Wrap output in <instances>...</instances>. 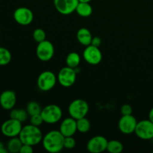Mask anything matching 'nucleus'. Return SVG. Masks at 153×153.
Masks as SVG:
<instances>
[{
    "label": "nucleus",
    "instance_id": "obj_6",
    "mask_svg": "<svg viewBox=\"0 0 153 153\" xmlns=\"http://www.w3.org/2000/svg\"><path fill=\"white\" fill-rule=\"evenodd\" d=\"M22 123L17 120L10 118L4 121L1 126V131L5 137H18L22 128Z\"/></svg>",
    "mask_w": 153,
    "mask_h": 153
},
{
    "label": "nucleus",
    "instance_id": "obj_11",
    "mask_svg": "<svg viewBox=\"0 0 153 153\" xmlns=\"http://www.w3.org/2000/svg\"><path fill=\"white\" fill-rule=\"evenodd\" d=\"M83 58L88 64L91 65H97L102 59V54L100 47H97L93 45L85 46L83 52Z\"/></svg>",
    "mask_w": 153,
    "mask_h": 153
},
{
    "label": "nucleus",
    "instance_id": "obj_33",
    "mask_svg": "<svg viewBox=\"0 0 153 153\" xmlns=\"http://www.w3.org/2000/svg\"><path fill=\"white\" fill-rule=\"evenodd\" d=\"M149 120L153 123V108L149 112Z\"/></svg>",
    "mask_w": 153,
    "mask_h": 153
},
{
    "label": "nucleus",
    "instance_id": "obj_3",
    "mask_svg": "<svg viewBox=\"0 0 153 153\" xmlns=\"http://www.w3.org/2000/svg\"><path fill=\"white\" fill-rule=\"evenodd\" d=\"M40 114L44 123L47 124H55L61 120L63 116V112L58 105L50 104L42 108Z\"/></svg>",
    "mask_w": 153,
    "mask_h": 153
},
{
    "label": "nucleus",
    "instance_id": "obj_2",
    "mask_svg": "<svg viewBox=\"0 0 153 153\" xmlns=\"http://www.w3.org/2000/svg\"><path fill=\"white\" fill-rule=\"evenodd\" d=\"M19 137L23 144L34 146L41 143L43 135L41 129L38 126H35L30 123L22 126Z\"/></svg>",
    "mask_w": 153,
    "mask_h": 153
},
{
    "label": "nucleus",
    "instance_id": "obj_20",
    "mask_svg": "<svg viewBox=\"0 0 153 153\" xmlns=\"http://www.w3.org/2000/svg\"><path fill=\"white\" fill-rule=\"evenodd\" d=\"M28 116L29 115H28L26 109L25 110V109L22 108H13L10 110V118L17 120L22 123L26 121Z\"/></svg>",
    "mask_w": 153,
    "mask_h": 153
},
{
    "label": "nucleus",
    "instance_id": "obj_13",
    "mask_svg": "<svg viewBox=\"0 0 153 153\" xmlns=\"http://www.w3.org/2000/svg\"><path fill=\"white\" fill-rule=\"evenodd\" d=\"M13 19L21 25H28L32 22L34 14L31 9L26 7H19L13 12Z\"/></svg>",
    "mask_w": 153,
    "mask_h": 153
},
{
    "label": "nucleus",
    "instance_id": "obj_32",
    "mask_svg": "<svg viewBox=\"0 0 153 153\" xmlns=\"http://www.w3.org/2000/svg\"><path fill=\"white\" fill-rule=\"evenodd\" d=\"M7 152H8L7 147H5L4 145L0 142V153H7Z\"/></svg>",
    "mask_w": 153,
    "mask_h": 153
},
{
    "label": "nucleus",
    "instance_id": "obj_29",
    "mask_svg": "<svg viewBox=\"0 0 153 153\" xmlns=\"http://www.w3.org/2000/svg\"><path fill=\"white\" fill-rule=\"evenodd\" d=\"M121 114L122 115L132 114V108L129 104H124L121 107Z\"/></svg>",
    "mask_w": 153,
    "mask_h": 153
},
{
    "label": "nucleus",
    "instance_id": "obj_8",
    "mask_svg": "<svg viewBox=\"0 0 153 153\" xmlns=\"http://www.w3.org/2000/svg\"><path fill=\"white\" fill-rule=\"evenodd\" d=\"M134 133L141 140H149L153 139V123L148 120L137 122Z\"/></svg>",
    "mask_w": 153,
    "mask_h": 153
},
{
    "label": "nucleus",
    "instance_id": "obj_28",
    "mask_svg": "<svg viewBox=\"0 0 153 153\" xmlns=\"http://www.w3.org/2000/svg\"><path fill=\"white\" fill-rule=\"evenodd\" d=\"M64 148L67 149H72L75 148L76 145V141L73 136L65 137L64 138Z\"/></svg>",
    "mask_w": 153,
    "mask_h": 153
},
{
    "label": "nucleus",
    "instance_id": "obj_25",
    "mask_svg": "<svg viewBox=\"0 0 153 153\" xmlns=\"http://www.w3.org/2000/svg\"><path fill=\"white\" fill-rule=\"evenodd\" d=\"M26 111L29 116H32V115L39 114L41 113L42 108L38 102L31 101L27 104Z\"/></svg>",
    "mask_w": 153,
    "mask_h": 153
},
{
    "label": "nucleus",
    "instance_id": "obj_5",
    "mask_svg": "<svg viewBox=\"0 0 153 153\" xmlns=\"http://www.w3.org/2000/svg\"><path fill=\"white\" fill-rule=\"evenodd\" d=\"M58 79L57 76L52 71L46 70L40 73L37 78V87L42 91H49L55 86Z\"/></svg>",
    "mask_w": 153,
    "mask_h": 153
},
{
    "label": "nucleus",
    "instance_id": "obj_21",
    "mask_svg": "<svg viewBox=\"0 0 153 153\" xmlns=\"http://www.w3.org/2000/svg\"><path fill=\"white\" fill-rule=\"evenodd\" d=\"M81 62V57L77 52H71L67 55L66 58V64L67 66L71 67V68H76L79 66Z\"/></svg>",
    "mask_w": 153,
    "mask_h": 153
},
{
    "label": "nucleus",
    "instance_id": "obj_19",
    "mask_svg": "<svg viewBox=\"0 0 153 153\" xmlns=\"http://www.w3.org/2000/svg\"><path fill=\"white\" fill-rule=\"evenodd\" d=\"M22 144L23 143L18 136V137H10V140L7 142L6 147H7L8 152L17 153L20 152V149Z\"/></svg>",
    "mask_w": 153,
    "mask_h": 153
},
{
    "label": "nucleus",
    "instance_id": "obj_1",
    "mask_svg": "<svg viewBox=\"0 0 153 153\" xmlns=\"http://www.w3.org/2000/svg\"><path fill=\"white\" fill-rule=\"evenodd\" d=\"M64 137L59 130H52L43 135L42 144L46 151L51 153L59 152L64 149Z\"/></svg>",
    "mask_w": 153,
    "mask_h": 153
},
{
    "label": "nucleus",
    "instance_id": "obj_14",
    "mask_svg": "<svg viewBox=\"0 0 153 153\" xmlns=\"http://www.w3.org/2000/svg\"><path fill=\"white\" fill-rule=\"evenodd\" d=\"M79 0H54L57 11L63 15H69L76 11Z\"/></svg>",
    "mask_w": 153,
    "mask_h": 153
},
{
    "label": "nucleus",
    "instance_id": "obj_18",
    "mask_svg": "<svg viewBox=\"0 0 153 153\" xmlns=\"http://www.w3.org/2000/svg\"><path fill=\"white\" fill-rule=\"evenodd\" d=\"M76 12L82 17H88L93 13V7L90 2L79 1L76 7Z\"/></svg>",
    "mask_w": 153,
    "mask_h": 153
},
{
    "label": "nucleus",
    "instance_id": "obj_34",
    "mask_svg": "<svg viewBox=\"0 0 153 153\" xmlns=\"http://www.w3.org/2000/svg\"><path fill=\"white\" fill-rule=\"evenodd\" d=\"M79 1H82V2H91L92 0H79Z\"/></svg>",
    "mask_w": 153,
    "mask_h": 153
},
{
    "label": "nucleus",
    "instance_id": "obj_31",
    "mask_svg": "<svg viewBox=\"0 0 153 153\" xmlns=\"http://www.w3.org/2000/svg\"><path fill=\"white\" fill-rule=\"evenodd\" d=\"M102 40L100 37H93L92 41H91V45L97 47H100L101 46Z\"/></svg>",
    "mask_w": 153,
    "mask_h": 153
},
{
    "label": "nucleus",
    "instance_id": "obj_7",
    "mask_svg": "<svg viewBox=\"0 0 153 153\" xmlns=\"http://www.w3.org/2000/svg\"><path fill=\"white\" fill-rule=\"evenodd\" d=\"M77 74L75 69L66 66L60 70L57 76L58 82L61 86L64 88H70L73 86L76 81Z\"/></svg>",
    "mask_w": 153,
    "mask_h": 153
},
{
    "label": "nucleus",
    "instance_id": "obj_23",
    "mask_svg": "<svg viewBox=\"0 0 153 153\" xmlns=\"http://www.w3.org/2000/svg\"><path fill=\"white\" fill-rule=\"evenodd\" d=\"M77 130L81 133H87L91 129V122L88 118L82 117L77 120Z\"/></svg>",
    "mask_w": 153,
    "mask_h": 153
},
{
    "label": "nucleus",
    "instance_id": "obj_27",
    "mask_svg": "<svg viewBox=\"0 0 153 153\" xmlns=\"http://www.w3.org/2000/svg\"><path fill=\"white\" fill-rule=\"evenodd\" d=\"M43 123H44V121H43V119L40 114L30 116V123H31V125H34L35 126L39 127Z\"/></svg>",
    "mask_w": 153,
    "mask_h": 153
},
{
    "label": "nucleus",
    "instance_id": "obj_9",
    "mask_svg": "<svg viewBox=\"0 0 153 153\" xmlns=\"http://www.w3.org/2000/svg\"><path fill=\"white\" fill-rule=\"evenodd\" d=\"M55 54V48L50 41L45 40L38 43L36 49V55L41 61H49L53 58Z\"/></svg>",
    "mask_w": 153,
    "mask_h": 153
},
{
    "label": "nucleus",
    "instance_id": "obj_16",
    "mask_svg": "<svg viewBox=\"0 0 153 153\" xmlns=\"http://www.w3.org/2000/svg\"><path fill=\"white\" fill-rule=\"evenodd\" d=\"M16 103V96L14 91L7 90L0 94V105L3 109L10 111Z\"/></svg>",
    "mask_w": 153,
    "mask_h": 153
},
{
    "label": "nucleus",
    "instance_id": "obj_22",
    "mask_svg": "<svg viewBox=\"0 0 153 153\" xmlns=\"http://www.w3.org/2000/svg\"><path fill=\"white\" fill-rule=\"evenodd\" d=\"M123 150V145L120 140H108L107 146V151L110 153H120Z\"/></svg>",
    "mask_w": 153,
    "mask_h": 153
},
{
    "label": "nucleus",
    "instance_id": "obj_17",
    "mask_svg": "<svg viewBox=\"0 0 153 153\" xmlns=\"http://www.w3.org/2000/svg\"><path fill=\"white\" fill-rule=\"evenodd\" d=\"M76 37L80 44H82V46H88L91 44L93 36L88 28H81L78 30Z\"/></svg>",
    "mask_w": 153,
    "mask_h": 153
},
{
    "label": "nucleus",
    "instance_id": "obj_15",
    "mask_svg": "<svg viewBox=\"0 0 153 153\" xmlns=\"http://www.w3.org/2000/svg\"><path fill=\"white\" fill-rule=\"evenodd\" d=\"M59 131L64 137L73 136L78 131L76 120L71 117L65 118L60 124Z\"/></svg>",
    "mask_w": 153,
    "mask_h": 153
},
{
    "label": "nucleus",
    "instance_id": "obj_4",
    "mask_svg": "<svg viewBox=\"0 0 153 153\" xmlns=\"http://www.w3.org/2000/svg\"><path fill=\"white\" fill-rule=\"evenodd\" d=\"M88 112H89V105L85 100L82 99L74 100L69 105V114L76 120L86 117Z\"/></svg>",
    "mask_w": 153,
    "mask_h": 153
},
{
    "label": "nucleus",
    "instance_id": "obj_24",
    "mask_svg": "<svg viewBox=\"0 0 153 153\" xmlns=\"http://www.w3.org/2000/svg\"><path fill=\"white\" fill-rule=\"evenodd\" d=\"M11 53L7 49L0 47V66L7 65L11 61Z\"/></svg>",
    "mask_w": 153,
    "mask_h": 153
},
{
    "label": "nucleus",
    "instance_id": "obj_10",
    "mask_svg": "<svg viewBox=\"0 0 153 153\" xmlns=\"http://www.w3.org/2000/svg\"><path fill=\"white\" fill-rule=\"evenodd\" d=\"M108 140L105 137L96 135L90 139L87 143V149L91 153H101L107 150Z\"/></svg>",
    "mask_w": 153,
    "mask_h": 153
},
{
    "label": "nucleus",
    "instance_id": "obj_12",
    "mask_svg": "<svg viewBox=\"0 0 153 153\" xmlns=\"http://www.w3.org/2000/svg\"><path fill=\"white\" fill-rule=\"evenodd\" d=\"M137 124V119L132 114L123 115L118 122V128L123 134H131L134 133Z\"/></svg>",
    "mask_w": 153,
    "mask_h": 153
},
{
    "label": "nucleus",
    "instance_id": "obj_30",
    "mask_svg": "<svg viewBox=\"0 0 153 153\" xmlns=\"http://www.w3.org/2000/svg\"><path fill=\"white\" fill-rule=\"evenodd\" d=\"M34 152L33 146L28 144H22V147L20 149V153H32Z\"/></svg>",
    "mask_w": 153,
    "mask_h": 153
},
{
    "label": "nucleus",
    "instance_id": "obj_26",
    "mask_svg": "<svg viewBox=\"0 0 153 153\" xmlns=\"http://www.w3.org/2000/svg\"><path fill=\"white\" fill-rule=\"evenodd\" d=\"M32 35L33 38H34V40H35L37 43H40V42L46 40V34L45 31L40 28H36L35 30H34Z\"/></svg>",
    "mask_w": 153,
    "mask_h": 153
}]
</instances>
